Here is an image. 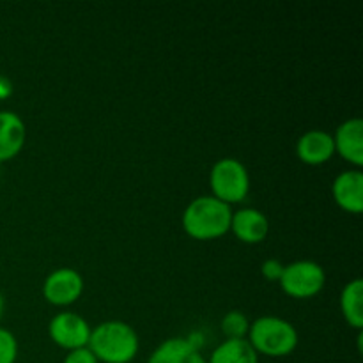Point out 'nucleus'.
Returning <instances> with one entry per match:
<instances>
[{"label": "nucleus", "mask_w": 363, "mask_h": 363, "mask_svg": "<svg viewBox=\"0 0 363 363\" xmlns=\"http://www.w3.org/2000/svg\"><path fill=\"white\" fill-rule=\"evenodd\" d=\"M4 307H6V300H4V294H2V291H0V319H2Z\"/></svg>", "instance_id": "21"}, {"label": "nucleus", "mask_w": 363, "mask_h": 363, "mask_svg": "<svg viewBox=\"0 0 363 363\" xmlns=\"http://www.w3.org/2000/svg\"><path fill=\"white\" fill-rule=\"evenodd\" d=\"M147 363H208L190 339L172 337L152 351Z\"/></svg>", "instance_id": "13"}, {"label": "nucleus", "mask_w": 363, "mask_h": 363, "mask_svg": "<svg viewBox=\"0 0 363 363\" xmlns=\"http://www.w3.org/2000/svg\"><path fill=\"white\" fill-rule=\"evenodd\" d=\"M332 194L339 208L360 215L363 211V174L358 169L340 172L333 181Z\"/></svg>", "instance_id": "10"}, {"label": "nucleus", "mask_w": 363, "mask_h": 363, "mask_svg": "<svg viewBox=\"0 0 363 363\" xmlns=\"http://www.w3.org/2000/svg\"><path fill=\"white\" fill-rule=\"evenodd\" d=\"M333 144H335V152H339L346 162L351 165H363V121L360 117H351L344 121L337 128L333 135Z\"/></svg>", "instance_id": "11"}, {"label": "nucleus", "mask_w": 363, "mask_h": 363, "mask_svg": "<svg viewBox=\"0 0 363 363\" xmlns=\"http://www.w3.org/2000/svg\"><path fill=\"white\" fill-rule=\"evenodd\" d=\"M11 94H13V82L6 74L0 73V101L9 98Z\"/></svg>", "instance_id": "20"}, {"label": "nucleus", "mask_w": 363, "mask_h": 363, "mask_svg": "<svg viewBox=\"0 0 363 363\" xmlns=\"http://www.w3.org/2000/svg\"><path fill=\"white\" fill-rule=\"evenodd\" d=\"M340 311L350 326L362 332L363 328V280L354 279L344 286L340 293Z\"/></svg>", "instance_id": "14"}, {"label": "nucleus", "mask_w": 363, "mask_h": 363, "mask_svg": "<svg viewBox=\"0 0 363 363\" xmlns=\"http://www.w3.org/2000/svg\"><path fill=\"white\" fill-rule=\"evenodd\" d=\"M62 363H99L98 358L92 354L89 347H80V350L67 351L66 358Z\"/></svg>", "instance_id": "19"}, {"label": "nucleus", "mask_w": 363, "mask_h": 363, "mask_svg": "<svg viewBox=\"0 0 363 363\" xmlns=\"http://www.w3.org/2000/svg\"><path fill=\"white\" fill-rule=\"evenodd\" d=\"M250 321L240 311L227 312L222 318V332L227 339H247Z\"/></svg>", "instance_id": "16"}, {"label": "nucleus", "mask_w": 363, "mask_h": 363, "mask_svg": "<svg viewBox=\"0 0 363 363\" xmlns=\"http://www.w3.org/2000/svg\"><path fill=\"white\" fill-rule=\"evenodd\" d=\"M27 128L16 112L0 110V163L9 162L23 149Z\"/></svg>", "instance_id": "12"}, {"label": "nucleus", "mask_w": 363, "mask_h": 363, "mask_svg": "<svg viewBox=\"0 0 363 363\" xmlns=\"http://www.w3.org/2000/svg\"><path fill=\"white\" fill-rule=\"evenodd\" d=\"M87 347L99 363H130L140 350V340L133 326L113 319L92 328Z\"/></svg>", "instance_id": "2"}, {"label": "nucleus", "mask_w": 363, "mask_h": 363, "mask_svg": "<svg viewBox=\"0 0 363 363\" xmlns=\"http://www.w3.org/2000/svg\"><path fill=\"white\" fill-rule=\"evenodd\" d=\"M208 363H259V354L247 339H225L215 347Z\"/></svg>", "instance_id": "15"}, {"label": "nucleus", "mask_w": 363, "mask_h": 363, "mask_svg": "<svg viewBox=\"0 0 363 363\" xmlns=\"http://www.w3.org/2000/svg\"><path fill=\"white\" fill-rule=\"evenodd\" d=\"M284 266L286 264H282L279 259H266L261 266L262 277L266 280H269V282H279L284 273Z\"/></svg>", "instance_id": "18"}, {"label": "nucleus", "mask_w": 363, "mask_h": 363, "mask_svg": "<svg viewBox=\"0 0 363 363\" xmlns=\"http://www.w3.org/2000/svg\"><path fill=\"white\" fill-rule=\"evenodd\" d=\"M18 340L13 332L0 326V363H16Z\"/></svg>", "instance_id": "17"}, {"label": "nucleus", "mask_w": 363, "mask_h": 363, "mask_svg": "<svg viewBox=\"0 0 363 363\" xmlns=\"http://www.w3.org/2000/svg\"><path fill=\"white\" fill-rule=\"evenodd\" d=\"M213 197L225 204H240L250 191V174L247 167L236 158H222L209 172Z\"/></svg>", "instance_id": "4"}, {"label": "nucleus", "mask_w": 363, "mask_h": 363, "mask_svg": "<svg viewBox=\"0 0 363 363\" xmlns=\"http://www.w3.org/2000/svg\"><path fill=\"white\" fill-rule=\"evenodd\" d=\"M247 340L257 354L282 358L298 347V330L287 319L277 315H262L250 323Z\"/></svg>", "instance_id": "3"}, {"label": "nucleus", "mask_w": 363, "mask_h": 363, "mask_svg": "<svg viewBox=\"0 0 363 363\" xmlns=\"http://www.w3.org/2000/svg\"><path fill=\"white\" fill-rule=\"evenodd\" d=\"M296 155L307 165H323L335 155L333 135L325 130H308L298 138Z\"/></svg>", "instance_id": "9"}, {"label": "nucleus", "mask_w": 363, "mask_h": 363, "mask_svg": "<svg viewBox=\"0 0 363 363\" xmlns=\"http://www.w3.org/2000/svg\"><path fill=\"white\" fill-rule=\"evenodd\" d=\"M91 332V325L77 312H59L48 325L50 339L66 351L87 347Z\"/></svg>", "instance_id": "6"}, {"label": "nucleus", "mask_w": 363, "mask_h": 363, "mask_svg": "<svg viewBox=\"0 0 363 363\" xmlns=\"http://www.w3.org/2000/svg\"><path fill=\"white\" fill-rule=\"evenodd\" d=\"M230 230L240 241L257 245L266 240L269 233V220L262 211L255 208H241L233 213Z\"/></svg>", "instance_id": "8"}, {"label": "nucleus", "mask_w": 363, "mask_h": 363, "mask_svg": "<svg viewBox=\"0 0 363 363\" xmlns=\"http://www.w3.org/2000/svg\"><path fill=\"white\" fill-rule=\"evenodd\" d=\"M233 209L213 195L194 199L183 211V229L190 238L199 241L216 240L230 230Z\"/></svg>", "instance_id": "1"}, {"label": "nucleus", "mask_w": 363, "mask_h": 363, "mask_svg": "<svg viewBox=\"0 0 363 363\" xmlns=\"http://www.w3.org/2000/svg\"><path fill=\"white\" fill-rule=\"evenodd\" d=\"M84 286V277L74 268L53 269L43 282V296L55 307H67L80 300Z\"/></svg>", "instance_id": "7"}, {"label": "nucleus", "mask_w": 363, "mask_h": 363, "mask_svg": "<svg viewBox=\"0 0 363 363\" xmlns=\"http://www.w3.org/2000/svg\"><path fill=\"white\" fill-rule=\"evenodd\" d=\"M284 293L296 300H308L323 291L326 284V273L315 261H294L284 266V273L279 280Z\"/></svg>", "instance_id": "5"}]
</instances>
